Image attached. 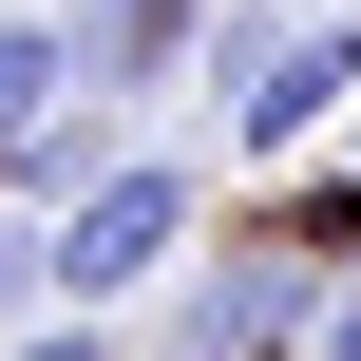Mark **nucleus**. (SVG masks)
<instances>
[{"label":"nucleus","mask_w":361,"mask_h":361,"mask_svg":"<svg viewBox=\"0 0 361 361\" xmlns=\"http://www.w3.org/2000/svg\"><path fill=\"white\" fill-rule=\"evenodd\" d=\"M324 286H343V267H324L286 209H228V228L171 267V361H305L324 343Z\"/></svg>","instance_id":"1"},{"label":"nucleus","mask_w":361,"mask_h":361,"mask_svg":"<svg viewBox=\"0 0 361 361\" xmlns=\"http://www.w3.org/2000/svg\"><path fill=\"white\" fill-rule=\"evenodd\" d=\"M190 247H209V171L133 133V152H114L76 209H57V305H133V286H171Z\"/></svg>","instance_id":"2"},{"label":"nucleus","mask_w":361,"mask_h":361,"mask_svg":"<svg viewBox=\"0 0 361 361\" xmlns=\"http://www.w3.org/2000/svg\"><path fill=\"white\" fill-rule=\"evenodd\" d=\"M57 38H76V95H114V114L209 95V0H57Z\"/></svg>","instance_id":"3"},{"label":"nucleus","mask_w":361,"mask_h":361,"mask_svg":"<svg viewBox=\"0 0 361 361\" xmlns=\"http://www.w3.org/2000/svg\"><path fill=\"white\" fill-rule=\"evenodd\" d=\"M343 114H361V19H286V57L228 95V152H247V171H286V152H324Z\"/></svg>","instance_id":"4"},{"label":"nucleus","mask_w":361,"mask_h":361,"mask_svg":"<svg viewBox=\"0 0 361 361\" xmlns=\"http://www.w3.org/2000/svg\"><path fill=\"white\" fill-rule=\"evenodd\" d=\"M114 152H133V114H114V95H57V114H38L19 152H0V209H38V228H57V209H76V190H95Z\"/></svg>","instance_id":"5"},{"label":"nucleus","mask_w":361,"mask_h":361,"mask_svg":"<svg viewBox=\"0 0 361 361\" xmlns=\"http://www.w3.org/2000/svg\"><path fill=\"white\" fill-rule=\"evenodd\" d=\"M57 95H76V38H57L38 0H19V19H0V152H19V133H38Z\"/></svg>","instance_id":"6"},{"label":"nucleus","mask_w":361,"mask_h":361,"mask_svg":"<svg viewBox=\"0 0 361 361\" xmlns=\"http://www.w3.org/2000/svg\"><path fill=\"white\" fill-rule=\"evenodd\" d=\"M267 57H286V0H209V114H228Z\"/></svg>","instance_id":"7"},{"label":"nucleus","mask_w":361,"mask_h":361,"mask_svg":"<svg viewBox=\"0 0 361 361\" xmlns=\"http://www.w3.org/2000/svg\"><path fill=\"white\" fill-rule=\"evenodd\" d=\"M19 324H57V228H38V209H0V343H19Z\"/></svg>","instance_id":"8"},{"label":"nucleus","mask_w":361,"mask_h":361,"mask_svg":"<svg viewBox=\"0 0 361 361\" xmlns=\"http://www.w3.org/2000/svg\"><path fill=\"white\" fill-rule=\"evenodd\" d=\"M0 361H152V343H114V305H57V324H19Z\"/></svg>","instance_id":"9"},{"label":"nucleus","mask_w":361,"mask_h":361,"mask_svg":"<svg viewBox=\"0 0 361 361\" xmlns=\"http://www.w3.org/2000/svg\"><path fill=\"white\" fill-rule=\"evenodd\" d=\"M305 361H361V267L324 286V343H305Z\"/></svg>","instance_id":"10"},{"label":"nucleus","mask_w":361,"mask_h":361,"mask_svg":"<svg viewBox=\"0 0 361 361\" xmlns=\"http://www.w3.org/2000/svg\"><path fill=\"white\" fill-rule=\"evenodd\" d=\"M343 171H361V114H343Z\"/></svg>","instance_id":"11"},{"label":"nucleus","mask_w":361,"mask_h":361,"mask_svg":"<svg viewBox=\"0 0 361 361\" xmlns=\"http://www.w3.org/2000/svg\"><path fill=\"white\" fill-rule=\"evenodd\" d=\"M152 361H171V343H152Z\"/></svg>","instance_id":"12"}]
</instances>
